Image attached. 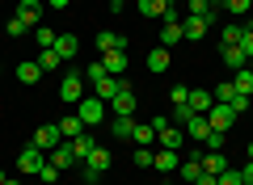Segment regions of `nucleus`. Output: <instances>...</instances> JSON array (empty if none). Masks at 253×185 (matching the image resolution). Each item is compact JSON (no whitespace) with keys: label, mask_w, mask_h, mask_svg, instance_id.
<instances>
[{"label":"nucleus","mask_w":253,"mask_h":185,"mask_svg":"<svg viewBox=\"0 0 253 185\" xmlns=\"http://www.w3.org/2000/svg\"><path fill=\"white\" fill-rule=\"evenodd\" d=\"M169 101H173V106H181V101H190V88H186V84H173V88H169Z\"/></svg>","instance_id":"nucleus-38"},{"label":"nucleus","mask_w":253,"mask_h":185,"mask_svg":"<svg viewBox=\"0 0 253 185\" xmlns=\"http://www.w3.org/2000/svg\"><path fill=\"white\" fill-rule=\"evenodd\" d=\"M228 106H232V114H236V118L249 114V97H245V93H232V97H228Z\"/></svg>","instance_id":"nucleus-35"},{"label":"nucleus","mask_w":253,"mask_h":185,"mask_svg":"<svg viewBox=\"0 0 253 185\" xmlns=\"http://www.w3.org/2000/svg\"><path fill=\"white\" fill-rule=\"evenodd\" d=\"M110 135H114V139H131V135H135V122H131V118H114V122H110Z\"/></svg>","instance_id":"nucleus-23"},{"label":"nucleus","mask_w":253,"mask_h":185,"mask_svg":"<svg viewBox=\"0 0 253 185\" xmlns=\"http://www.w3.org/2000/svg\"><path fill=\"white\" fill-rule=\"evenodd\" d=\"M110 110H114V118H135V93H131V80L118 88V97L110 101Z\"/></svg>","instance_id":"nucleus-5"},{"label":"nucleus","mask_w":253,"mask_h":185,"mask_svg":"<svg viewBox=\"0 0 253 185\" xmlns=\"http://www.w3.org/2000/svg\"><path fill=\"white\" fill-rule=\"evenodd\" d=\"M249 160H253V139H249Z\"/></svg>","instance_id":"nucleus-50"},{"label":"nucleus","mask_w":253,"mask_h":185,"mask_svg":"<svg viewBox=\"0 0 253 185\" xmlns=\"http://www.w3.org/2000/svg\"><path fill=\"white\" fill-rule=\"evenodd\" d=\"M81 76H84V80H89V84H97V80H106V76H110V72H106V63H101V59H93V63H89V68H84V72H81Z\"/></svg>","instance_id":"nucleus-29"},{"label":"nucleus","mask_w":253,"mask_h":185,"mask_svg":"<svg viewBox=\"0 0 253 185\" xmlns=\"http://www.w3.org/2000/svg\"><path fill=\"white\" fill-rule=\"evenodd\" d=\"M194 114H207L211 106H215V93H207V88H190V101H186Z\"/></svg>","instance_id":"nucleus-12"},{"label":"nucleus","mask_w":253,"mask_h":185,"mask_svg":"<svg viewBox=\"0 0 253 185\" xmlns=\"http://www.w3.org/2000/svg\"><path fill=\"white\" fill-rule=\"evenodd\" d=\"M203 34H207V21L203 17H181V38H186V42H203Z\"/></svg>","instance_id":"nucleus-7"},{"label":"nucleus","mask_w":253,"mask_h":185,"mask_svg":"<svg viewBox=\"0 0 253 185\" xmlns=\"http://www.w3.org/2000/svg\"><path fill=\"white\" fill-rule=\"evenodd\" d=\"M101 63H106L110 76H126V51H106V55H101Z\"/></svg>","instance_id":"nucleus-16"},{"label":"nucleus","mask_w":253,"mask_h":185,"mask_svg":"<svg viewBox=\"0 0 253 185\" xmlns=\"http://www.w3.org/2000/svg\"><path fill=\"white\" fill-rule=\"evenodd\" d=\"M76 118H81L84 126H97L101 118H106V101H97V97H81V106H76Z\"/></svg>","instance_id":"nucleus-2"},{"label":"nucleus","mask_w":253,"mask_h":185,"mask_svg":"<svg viewBox=\"0 0 253 185\" xmlns=\"http://www.w3.org/2000/svg\"><path fill=\"white\" fill-rule=\"evenodd\" d=\"M13 17H21L26 26H38V21H42V0H21Z\"/></svg>","instance_id":"nucleus-10"},{"label":"nucleus","mask_w":253,"mask_h":185,"mask_svg":"<svg viewBox=\"0 0 253 185\" xmlns=\"http://www.w3.org/2000/svg\"><path fill=\"white\" fill-rule=\"evenodd\" d=\"M0 185H4V168H0Z\"/></svg>","instance_id":"nucleus-51"},{"label":"nucleus","mask_w":253,"mask_h":185,"mask_svg":"<svg viewBox=\"0 0 253 185\" xmlns=\"http://www.w3.org/2000/svg\"><path fill=\"white\" fill-rule=\"evenodd\" d=\"M224 143H228V135H224V131H211L207 139H203V148H207V151H224Z\"/></svg>","instance_id":"nucleus-33"},{"label":"nucleus","mask_w":253,"mask_h":185,"mask_svg":"<svg viewBox=\"0 0 253 185\" xmlns=\"http://www.w3.org/2000/svg\"><path fill=\"white\" fill-rule=\"evenodd\" d=\"M169 4H177V0H169Z\"/></svg>","instance_id":"nucleus-53"},{"label":"nucleus","mask_w":253,"mask_h":185,"mask_svg":"<svg viewBox=\"0 0 253 185\" xmlns=\"http://www.w3.org/2000/svg\"><path fill=\"white\" fill-rule=\"evenodd\" d=\"M84 164H89V168H97V173H106V168L114 164V156H110L106 148H93V151H89V160H84Z\"/></svg>","instance_id":"nucleus-21"},{"label":"nucleus","mask_w":253,"mask_h":185,"mask_svg":"<svg viewBox=\"0 0 253 185\" xmlns=\"http://www.w3.org/2000/svg\"><path fill=\"white\" fill-rule=\"evenodd\" d=\"M97 51L106 55V51H126V38L118 34V30H101L97 34Z\"/></svg>","instance_id":"nucleus-11"},{"label":"nucleus","mask_w":253,"mask_h":185,"mask_svg":"<svg viewBox=\"0 0 253 185\" xmlns=\"http://www.w3.org/2000/svg\"><path fill=\"white\" fill-rule=\"evenodd\" d=\"M224 9L232 13V17H249V13H253V0H228Z\"/></svg>","instance_id":"nucleus-32"},{"label":"nucleus","mask_w":253,"mask_h":185,"mask_svg":"<svg viewBox=\"0 0 253 185\" xmlns=\"http://www.w3.org/2000/svg\"><path fill=\"white\" fill-rule=\"evenodd\" d=\"M59 97L72 101V106H81V97H84V76L81 72H68V76L59 80Z\"/></svg>","instance_id":"nucleus-3"},{"label":"nucleus","mask_w":253,"mask_h":185,"mask_svg":"<svg viewBox=\"0 0 253 185\" xmlns=\"http://www.w3.org/2000/svg\"><path fill=\"white\" fill-rule=\"evenodd\" d=\"M101 181V173H97V168H89V164H84V185H97Z\"/></svg>","instance_id":"nucleus-43"},{"label":"nucleus","mask_w":253,"mask_h":185,"mask_svg":"<svg viewBox=\"0 0 253 185\" xmlns=\"http://www.w3.org/2000/svg\"><path fill=\"white\" fill-rule=\"evenodd\" d=\"M207 4H215V9H224V4H228V0H207Z\"/></svg>","instance_id":"nucleus-49"},{"label":"nucleus","mask_w":253,"mask_h":185,"mask_svg":"<svg viewBox=\"0 0 253 185\" xmlns=\"http://www.w3.org/2000/svg\"><path fill=\"white\" fill-rule=\"evenodd\" d=\"M59 131H63V139H76V135L84 131V122L76 114H68V118H59Z\"/></svg>","instance_id":"nucleus-25"},{"label":"nucleus","mask_w":253,"mask_h":185,"mask_svg":"<svg viewBox=\"0 0 253 185\" xmlns=\"http://www.w3.org/2000/svg\"><path fill=\"white\" fill-rule=\"evenodd\" d=\"M123 4L126 0H110V13H123Z\"/></svg>","instance_id":"nucleus-47"},{"label":"nucleus","mask_w":253,"mask_h":185,"mask_svg":"<svg viewBox=\"0 0 253 185\" xmlns=\"http://www.w3.org/2000/svg\"><path fill=\"white\" fill-rule=\"evenodd\" d=\"M232 88H236V93H245V97H249V93H253V72H249V68L232 72Z\"/></svg>","instance_id":"nucleus-24"},{"label":"nucleus","mask_w":253,"mask_h":185,"mask_svg":"<svg viewBox=\"0 0 253 185\" xmlns=\"http://www.w3.org/2000/svg\"><path fill=\"white\" fill-rule=\"evenodd\" d=\"M46 160H51V164H55V168L63 173V168H72V164H76V151H72V143L63 139V143H59L55 151H46Z\"/></svg>","instance_id":"nucleus-8"},{"label":"nucleus","mask_w":253,"mask_h":185,"mask_svg":"<svg viewBox=\"0 0 253 185\" xmlns=\"http://www.w3.org/2000/svg\"><path fill=\"white\" fill-rule=\"evenodd\" d=\"M211 93H215V101H224V106H228V97H232L236 88H232V80H224V84H219V88H211Z\"/></svg>","instance_id":"nucleus-40"},{"label":"nucleus","mask_w":253,"mask_h":185,"mask_svg":"<svg viewBox=\"0 0 253 185\" xmlns=\"http://www.w3.org/2000/svg\"><path fill=\"white\" fill-rule=\"evenodd\" d=\"M177 164H181V156H177V151H169V148H161L152 156V168H161V173H177Z\"/></svg>","instance_id":"nucleus-14"},{"label":"nucleus","mask_w":253,"mask_h":185,"mask_svg":"<svg viewBox=\"0 0 253 185\" xmlns=\"http://www.w3.org/2000/svg\"><path fill=\"white\" fill-rule=\"evenodd\" d=\"M131 143H135V148H152V143H156V131H152V122H148V126H135Z\"/></svg>","instance_id":"nucleus-26"},{"label":"nucleus","mask_w":253,"mask_h":185,"mask_svg":"<svg viewBox=\"0 0 253 185\" xmlns=\"http://www.w3.org/2000/svg\"><path fill=\"white\" fill-rule=\"evenodd\" d=\"M68 143H72V151H76V160H89V151H93V139H89V135H76V139H68Z\"/></svg>","instance_id":"nucleus-27"},{"label":"nucleus","mask_w":253,"mask_h":185,"mask_svg":"<svg viewBox=\"0 0 253 185\" xmlns=\"http://www.w3.org/2000/svg\"><path fill=\"white\" fill-rule=\"evenodd\" d=\"M46 9H68V0H42Z\"/></svg>","instance_id":"nucleus-46"},{"label":"nucleus","mask_w":253,"mask_h":185,"mask_svg":"<svg viewBox=\"0 0 253 185\" xmlns=\"http://www.w3.org/2000/svg\"><path fill=\"white\" fill-rule=\"evenodd\" d=\"M177 173H181V181H190V185H194V181L203 177V156H194V160H181V164H177Z\"/></svg>","instance_id":"nucleus-19"},{"label":"nucleus","mask_w":253,"mask_h":185,"mask_svg":"<svg viewBox=\"0 0 253 185\" xmlns=\"http://www.w3.org/2000/svg\"><path fill=\"white\" fill-rule=\"evenodd\" d=\"M38 181H42V185H55V181H59V168H55L51 160H46V164H42V173H38Z\"/></svg>","instance_id":"nucleus-37"},{"label":"nucleus","mask_w":253,"mask_h":185,"mask_svg":"<svg viewBox=\"0 0 253 185\" xmlns=\"http://www.w3.org/2000/svg\"><path fill=\"white\" fill-rule=\"evenodd\" d=\"M4 30H9V38H21V34H26V21H21V17H9V21H4Z\"/></svg>","instance_id":"nucleus-39"},{"label":"nucleus","mask_w":253,"mask_h":185,"mask_svg":"<svg viewBox=\"0 0 253 185\" xmlns=\"http://www.w3.org/2000/svg\"><path fill=\"white\" fill-rule=\"evenodd\" d=\"M139 13H144V17H161V21H165L169 0H139Z\"/></svg>","instance_id":"nucleus-22"},{"label":"nucleus","mask_w":253,"mask_h":185,"mask_svg":"<svg viewBox=\"0 0 253 185\" xmlns=\"http://www.w3.org/2000/svg\"><path fill=\"white\" fill-rule=\"evenodd\" d=\"M215 181H219V185H245V177H241V168H224Z\"/></svg>","instance_id":"nucleus-36"},{"label":"nucleus","mask_w":253,"mask_h":185,"mask_svg":"<svg viewBox=\"0 0 253 185\" xmlns=\"http://www.w3.org/2000/svg\"><path fill=\"white\" fill-rule=\"evenodd\" d=\"M219 55H224L228 72H241V68H249V59H245V51H241V46H219Z\"/></svg>","instance_id":"nucleus-18"},{"label":"nucleus","mask_w":253,"mask_h":185,"mask_svg":"<svg viewBox=\"0 0 253 185\" xmlns=\"http://www.w3.org/2000/svg\"><path fill=\"white\" fill-rule=\"evenodd\" d=\"M194 185H219V181H215V177H211V173H203V177H199V181H194Z\"/></svg>","instance_id":"nucleus-45"},{"label":"nucleus","mask_w":253,"mask_h":185,"mask_svg":"<svg viewBox=\"0 0 253 185\" xmlns=\"http://www.w3.org/2000/svg\"><path fill=\"white\" fill-rule=\"evenodd\" d=\"M224 168H228V156H224V151H207V156H203V173L219 177Z\"/></svg>","instance_id":"nucleus-20"},{"label":"nucleus","mask_w":253,"mask_h":185,"mask_svg":"<svg viewBox=\"0 0 253 185\" xmlns=\"http://www.w3.org/2000/svg\"><path fill=\"white\" fill-rule=\"evenodd\" d=\"M190 118H194V110H190L186 101H181V106H173V114H169V122H173V126H186Z\"/></svg>","instance_id":"nucleus-31"},{"label":"nucleus","mask_w":253,"mask_h":185,"mask_svg":"<svg viewBox=\"0 0 253 185\" xmlns=\"http://www.w3.org/2000/svg\"><path fill=\"white\" fill-rule=\"evenodd\" d=\"M30 143H34V148H42V151H55V148L63 143V131H59V122H55V126H38Z\"/></svg>","instance_id":"nucleus-6"},{"label":"nucleus","mask_w":253,"mask_h":185,"mask_svg":"<svg viewBox=\"0 0 253 185\" xmlns=\"http://www.w3.org/2000/svg\"><path fill=\"white\" fill-rule=\"evenodd\" d=\"M249 72H253V59H249Z\"/></svg>","instance_id":"nucleus-52"},{"label":"nucleus","mask_w":253,"mask_h":185,"mask_svg":"<svg viewBox=\"0 0 253 185\" xmlns=\"http://www.w3.org/2000/svg\"><path fill=\"white\" fill-rule=\"evenodd\" d=\"M152 156H156L152 148H135V164H139V168H148V164H152Z\"/></svg>","instance_id":"nucleus-41"},{"label":"nucleus","mask_w":253,"mask_h":185,"mask_svg":"<svg viewBox=\"0 0 253 185\" xmlns=\"http://www.w3.org/2000/svg\"><path fill=\"white\" fill-rule=\"evenodd\" d=\"M241 177H245V185H253V160H249V164L241 168Z\"/></svg>","instance_id":"nucleus-44"},{"label":"nucleus","mask_w":253,"mask_h":185,"mask_svg":"<svg viewBox=\"0 0 253 185\" xmlns=\"http://www.w3.org/2000/svg\"><path fill=\"white\" fill-rule=\"evenodd\" d=\"M241 51H245V59H253V34L245 30V38H241Z\"/></svg>","instance_id":"nucleus-42"},{"label":"nucleus","mask_w":253,"mask_h":185,"mask_svg":"<svg viewBox=\"0 0 253 185\" xmlns=\"http://www.w3.org/2000/svg\"><path fill=\"white\" fill-rule=\"evenodd\" d=\"M76 51H81V38L76 34H59L55 38V55H59V59H76Z\"/></svg>","instance_id":"nucleus-13"},{"label":"nucleus","mask_w":253,"mask_h":185,"mask_svg":"<svg viewBox=\"0 0 253 185\" xmlns=\"http://www.w3.org/2000/svg\"><path fill=\"white\" fill-rule=\"evenodd\" d=\"M34 38H38V46L46 51V46H55V38H59V34H55L51 26H38V30H34Z\"/></svg>","instance_id":"nucleus-34"},{"label":"nucleus","mask_w":253,"mask_h":185,"mask_svg":"<svg viewBox=\"0 0 253 185\" xmlns=\"http://www.w3.org/2000/svg\"><path fill=\"white\" fill-rule=\"evenodd\" d=\"M181 131H186V139L203 143V139H207V135H211V122H207V114H194V118H190L186 126H181Z\"/></svg>","instance_id":"nucleus-9"},{"label":"nucleus","mask_w":253,"mask_h":185,"mask_svg":"<svg viewBox=\"0 0 253 185\" xmlns=\"http://www.w3.org/2000/svg\"><path fill=\"white\" fill-rule=\"evenodd\" d=\"M207 122H211V131H232V122H236V114H232V106H224V101H215V106L207 110Z\"/></svg>","instance_id":"nucleus-4"},{"label":"nucleus","mask_w":253,"mask_h":185,"mask_svg":"<svg viewBox=\"0 0 253 185\" xmlns=\"http://www.w3.org/2000/svg\"><path fill=\"white\" fill-rule=\"evenodd\" d=\"M245 38V26H224V34H219V46H241Z\"/></svg>","instance_id":"nucleus-28"},{"label":"nucleus","mask_w":253,"mask_h":185,"mask_svg":"<svg viewBox=\"0 0 253 185\" xmlns=\"http://www.w3.org/2000/svg\"><path fill=\"white\" fill-rule=\"evenodd\" d=\"M59 55H55V46H46V51H38V68H42V72H55V68H59Z\"/></svg>","instance_id":"nucleus-30"},{"label":"nucleus","mask_w":253,"mask_h":185,"mask_svg":"<svg viewBox=\"0 0 253 185\" xmlns=\"http://www.w3.org/2000/svg\"><path fill=\"white\" fill-rule=\"evenodd\" d=\"M42 164H46V151L42 148H34V143H26V148H21V156H17V168L21 173H42Z\"/></svg>","instance_id":"nucleus-1"},{"label":"nucleus","mask_w":253,"mask_h":185,"mask_svg":"<svg viewBox=\"0 0 253 185\" xmlns=\"http://www.w3.org/2000/svg\"><path fill=\"white\" fill-rule=\"evenodd\" d=\"M17 80H21V84H38V80H42L38 59H21V63H17Z\"/></svg>","instance_id":"nucleus-15"},{"label":"nucleus","mask_w":253,"mask_h":185,"mask_svg":"<svg viewBox=\"0 0 253 185\" xmlns=\"http://www.w3.org/2000/svg\"><path fill=\"white\" fill-rule=\"evenodd\" d=\"M169 63H173L169 46H156V51L148 55V72H156V76H161V72H169Z\"/></svg>","instance_id":"nucleus-17"},{"label":"nucleus","mask_w":253,"mask_h":185,"mask_svg":"<svg viewBox=\"0 0 253 185\" xmlns=\"http://www.w3.org/2000/svg\"><path fill=\"white\" fill-rule=\"evenodd\" d=\"M245 30H249V34H253V13H249V17H245Z\"/></svg>","instance_id":"nucleus-48"}]
</instances>
